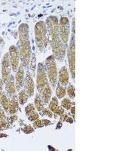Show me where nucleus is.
<instances>
[{
  "instance_id": "obj_10",
  "label": "nucleus",
  "mask_w": 113,
  "mask_h": 151,
  "mask_svg": "<svg viewBox=\"0 0 113 151\" xmlns=\"http://www.w3.org/2000/svg\"><path fill=\"white\" fill-rule=\"evenodd\" d=\"M24 86L26 90V93L29 95V97H32L34 94L35 86L34 82H33V77L31 75L30 72L29 70L26 71V76H25V79H24Z\"/></svg>"
},
{
  "instance_id": "obj_4",
  "label": "nucleus",
  "mask_w": 113,
  "mask_h": 151,
  "mask_svg": "<svg viewBox=\"0 0 113 151\" xmlns=\"http://www.w3.org/2000/svg\"><path fill=\"white\" fill-rule=\"evenodd\" d=\"M72 32L70 39V42L68 49V61L69 66V70L72 79H75V18L72 21Z\"/></svg>"
},
{
  "instance_id": "obj_38",
  "label": "nucleus",
  "mask_w": 113,
  "mask_h": 151,
  "mask_svg": "<svg viewBox=\"0 0 113 151\" xmlns=\"http://www.w3.org/2000/svg\"><path fill=\"white\" fill-rule=\"evenodd\" d=\"M7 137V134H2V133H0V137Z\"/></svg>"
},
{
  "instance_id": "obj_9",
  "label": "nucleus",
  "mask_w": 113,
  "mask_h": 151,
  "mask_svg": "<svg viewBox=\"0 0 113 151\" xmlns=\"http://www.w3.org/2000/svg\"><path fill=\"white\" fill-rule=\"evenodd\" d=\"M9 59L11 65L12 70L14 72H17V68L19 67V60H20V54L19 50L15 45H11L9 48Z\"/></svg>"
},
{
  "instance_id": "obj_23",
  "label": "nucleus",
  "mask_w": 113,
  "mask_h": 151,
  "mask_svg": "<svg viewBox=\"0 0 113 151\" xmlns=\"http://www.w3.org/2000/svg\"><path fill=\"white\" fill-rule=\"evenodd\" d=\"M36 111V106L33 104H28L27 106L25 107V112H26V116H29L30 115L31 113H33V112Z\"/></svg>"
},
{
  "instance_id": "obj_36",
  "label": "nucleus",
  "mask_w": 113,
  "mask_h": 151,
  "mask_svg": "<svg viewBox=\"0 0 113 151\" xmlns=\"http://www.w3.org/2000/svg\"><path fill=\"white\" fill-rule=\"evenodd\" d=\"M71 113H72V114L73 115V117L75 118V106H72V107H71Z\"/></svg>"
},
{
  "instance_id": "obj_29",
  "label": "nucleus",
  "mask_w": 113,
  "mask_h": 151,
  "mask_svg": "<svg viewBox=\"0 0 113 151\" xmlns=\"http://www.w3.org/2000/svg\"><path fill=\"white\" fill-rule=\"evenodd\" d=\"M23 132L25 133V134H30V133H33L34 132V129H33L32 126L30 125H26L23 129Z\"/></svg>"
},
{
  "instance_id": "obj_35",
  "label": "nucleus",
  "mask_w": 113,
  "mask_h": 151,
  "mask_svg": "<svg viewBox=\"0 0 113 151\" xmlns=\"http://www.w3.org/2000/svg\"><path fill=\"white\" fill-rule=\"evenodd\" d=\"M41 121H42L43 125H45V126H48V125H52L51 122L48 120V119H42V120H41Z\"/></svg>"
},
{
  "instance_id": "obj_14",
  "label": "nucleus",
  "mask_w": 113,
  "mask_h": 151,
  "mask_svg": "<svg viewBox=\"0 0 113 151\" xmlns=\"http://www.w3.org/2000/svg\"><path fill=\"white\" fill-rule=\"evenodd\" d=\"M52 91H51V88L50 87L49 83L45 86V87L44 88L43 91H41V93L40 94L41 95V98L42 100V101L44 102L45 104H48V102L50 101L51 100V97Z\"/></svg>"
},
{
  "instance_id": "obj_11",
  "label": "nucleus",
  "mask_w": 113,
  "mask_h": 151,
  "mask_svg": "<svg viewBox=\"0 0 113 151\" xmlns=\"http://www.w3.org/2000/svg\"><path fill=\"white\" fill-rule=\"evenodd\" d=\"M24 67L21 64H19V67L17 68V73L15 75V87L16 90L20 91V90L24 87Z\"/></svg>"
},
{
  "instance_id": "obj_15",
  "label": "nucleus",
  "mask_w": 113,
  "mask_h": 151,
  "mask_svg": "<svg viewBox=\"0 0 113 151\" xmlns=\"http://www.w3.org/2000/svg\"><path fill=\"white\" fill-rule=\"evenodd\" d=\"M18 99L16 94H14V96H12L11 99L9 100V113L11 115L17 113V110H18Z\"/></svg>"
},
{
  "instance_id": "obj_21",
  "label": "nucleus",
  "mask_w": 113,
  "mask_h": 151,
  "mask_svg": "<svg viewBox=\"0 0 113 151\" xmlns=\"http://www.w3.org/2000/svg\"><path fill=\"white\" fill-rule=\"evenodd\" d=\"M61 106L66 110H70L71 107H72V102L69 98H64L61 102Z\"/></svg>"
},
{
  "instance_id": "obj_7",
  "label": "nucleus",
  "mask_w": 113,
  "mask_h": 151,
  "mask_svg": "<svg viewBox=\"0 0 113 151\" xmlns=\"http://www.w3.org/2000/svg\"><path fill=\"white\" fill-rule=\"evenodd\" d=\"M69 21L68 17H61L59 21V34L64 45L67 47L69 37Z\"/></svg>"
},
{
  "instance_id": "obj_24",
  "label": "nucleus",
  "mask_w": 113,
  "mask_h": 151,
  "mask_svg": "<svg viewBox=\"0 0 113 151\" xmlns=\"http://www.w3.org/2000/svg\"><path fill=\"white\" fill-rule=\"evenodd\" d=\"M67 93H68L69 96L71 99H74L75 97V88L74 86L72 85H69L67 87Z\"/></svg>"
},
{
  "instance_id": "obj_25",
  "label": "nucleus",
  "mask_w": 113,
  "mask_h": 151,
  "mask_svg": "<svg viewBox=\"0 0 113 151\" xmlns=\"http://www.w3.org/2000/svg\"><path fill=\"white\" fill-rule=\"evenodd\" d=\"M39 113H36V111H34L31 113L29 116H28V119H29L30 122H34V121H36V119H39Z\"/></svg>"
},
{
  "instance_id": "obj_2",
  "label": "nucleus",
  "mask_w": 113,
  "mask_h": 151,
  "mask_svg": "<svg viewBox=\"0 0 113 151\" xmlns=\"http://www.w3.org/2000/svg\"><path fill=\"white\" fill-rule=\"evenodd\" d=\"M19 33V54L21 65L24 67H28L32 56V48L29 41V25L26 23L21 24L18 28Z\"/></svg>"
},
{
  "instance_id": "obj_3",
  "label": "nucleus",
  "mask_w": 113,
  "mask_h": 151,
  "mask_svg": "<svg viewBox=\"0 0 113 151\" xmlns=\"http://www.w3.org/2000/svg\"><path fill=\"white\" fill-rule=\"evenodd\" d=\"M35 39L37 48L40 52H44L45 48L48 46L49 39L48 36V29L46 24L42 21L36 23L35 26Z\"/></svg>"
},
{
  "instance_id": "obj_30",
  "label": "nucleus",
  "mask_w": 113,
  "mask_h": 151,
  "mask_svg": "<svg viewBox=\"0 0 113 151\" xmlns=\"http://www.w3.org/2000/svg\"><path fill=\"white\" fill-rule=\"evenodd\" d=\"M5 120H6V115H5V111L0 106V122H2V121Z\"/></svg>"
},
{
  "instance_id": "obj_39",
  "label": "nucleus",
  "mask_w": 113,
  "mask_h": 151,
  "mask_svg": "<svg viewBox=\"0 0 113 151\" xmlns=\"http://www.w3.org/2000/svg\"><path fill=\"white\" fill-rule=\"evenodd\" d=\"M61 126H62V122H61V121H60V122H58V126L56 127V129H60Z\"/></svg>"
},
{
  "instance_id": "obj_17",
  "label": "nucleus",
  "mask_w": 113,
  "mask_h": 151,
  "mask_svg": "<svg viewBox=\"0 0 113 151\" xmlns=\"http://www.w3.org/2000/svg\"><path fill=\"white\" fill-rule=\"evenodd\" d=\"M66 93H67V91H66V88L63 86H61L59 82H57V86H56V96H57V98L59 99H61L64 97H65Z\"/></svg>"
},
{
  "instance_id": "obj_26",
  "label": "nucleus",
  "mask_w": 113,
  "mask_h": 151,
  "mask_svg": "<svg viewBox=\"0 0 113 151\" xmlns=\"http://www.w3.org/2000/svg\"><path fill=\"white\" fill-rule=\"evenodd\" d=\"M40 113H41V116H48L50 118H51L53 116V112H51L50 110H48L45 107L40 112Z\"/></svg>"
},
{
  "instance_id": "obj_27",
  "label": "nucleus",
  "mask_w": 113,
  "mask_h": 151,
  "mask_svg": "<svg viewBox=\"0 0 113 151\" xmlns=\"http://www.w3.org/2000/svg\"><path fill=\"white\" fill-rule=\"evenodd\" d=\"M9 126H10V124L8 122L7 120L0 122V131H3L5 130V129H9Z\"/></svg>"
},
{
  "instance_id": "obj_1",
  "label": "nucleus",
  "mask_w": 113,
  "mask_h": 151,
  "mask_svg": "<svg viewBox=\"0 0 113 151\" xmlns=\"http://www.w3.org/2000/svg\"><path fill=\"white\" fill-rule=\"evenodd\" d=\"M46 27L49 42L52 48L53 56L56 60L62 62L66 56L67 46L64 45L59 34V21L56 16H50L46 19Z\"/></svg>"
},
{
  "instance_id": "obj_31",
  "label": "nucleus",
  "mask_w": 113,
  "mask_h": 151,
  "mask_svg": "<svg viewBox=\"0 0 113 151\" xmlns=\"http://www.w3.org/2000/svg\"><path fill=\"white\" fill-rule=\"evenodd\" d=\"M17 119H18L17 116V115H14V114H13V115H12L11 116L9 117V118L8 119L7 121H8V122H9V123L11 125V124H12V123H13V122H15L16 120H17Z\"/></svg>"
},
{
  "instance_id": "obj_33",
  "label": "nucleus",
  "mask_w": 113,
  "mask_h": 151,
  "mask_svg": "<svg viewBox=\"0 0 113 151\" xmlns=\"http://www.w3.org/2000/svg\"><path fill=\"white\" fill-rule=\"evenodd\" d=\"M67 118H68V115H67V114H66V113H64L63 115L60 116V121H61V122H66L67 119Z\"/></svg>"
},
{
  "instance_id": "obj_28",
  "label": "nucleus",
  "mask_w": 113,
  "mask_h": 151,
  "mask_svg": "<svg viewBox=\"0 0 113 151\" xmlns=\"http://www.w3.org/2000/svg\"><path fill=\"white\" fill-rule=\"evenodd\" d=\"M44 126V125H43L42 123V121L40 120V119H36V121H34V122H33V128L34 129H39V128H41Z\"/></svg>"
},
{
  "instance_id": "obj_22",
  "label": "nucleus",
  "mask_w": 113,
  "mask_h": 151,
  "mask_svg": "<svg viewBox=\"0 0 113 151\" xmlns=\"http://www.w3.org/2000/svg\"><path fill=\"white\" fill-rule=\"evenodd\" d=\"M30 68L32 70L33 75H35V72H36V58L35 54H32L31 56V60H30Z\"/></svg>"
},
{
  "instance_id": "obj_12",
  "label": "nucleus",
  "mask_w": 113,
  "mask_h": 151,
  "mask_svg": "<svg viewBox=\"0 0 113 151\" xmlns=\"http://www.w3.org/2000/svg\"><path fill=\"white\" fill-rule=\"evenodd\" d=\"M5 91H6V95L9 98H11L14 96L16 93V87H15V81H14V77L13 76L11 75L8 81L5 83Z\"/></svg>"
},
{
  "instance_id": "obj_32",
  "label": "nucleus",
  "mask_w": 113,
  "mask_h": 151,
  "mask_svg": "<svg viewBox=\"0 0 113 151\" xmlns=\"http://www.w3.org/2000/svg\"><path fill=\"white\" fill-rule=\"evenodd\" d=\"M54 113H56V115H58V116L63 115L64 113H65L64 107H62V106H59L58 108H57V110H56V112H55Z\"/></svg>"
},
{
  "instance_id": "obj_13",
  "label": "nucleus",
  "mask_w": 113,
  "mask_h": 151,
  "mask_svg": "<svg viewBox=\"0 0 113 151\" xmlns=\"http://www.w3.org/2000/svg\"><path fill=\"white\" fill-rule=\"evenodd\" d=\"M59 83L64 87H67L69 84V73L66 67H63L59 70Z\"/></svg>"
},
{
  "instance_id": "obj_20",
  "label": "nucleus",
  "mask_w": 113,
  "mask_h": 151,
  "mask_svg": "<svg viewBox=\"0 0 113 151\" xmlns=\"http://www.w3.org/2000/svg\"><path fill=\"white\" fill-rule=\"evenodd\" d=\"M59 107L58 100L56 97H53L51 100H50L49 101V110L53 113H55L57 108Z\"/></svg>"
},
{
  "instance_id": "obj_5",
  "label": "nucleus",
  "mask_w": 113,
  "mask_h": 151,
  "mask_svg": "<svg viewBox=\"0 0 113 151\" xmlns=\"http://www.w3.org/2000/svg\"><path fill=\"white\" fill-rule=\"evenodd\" d=\"M56 59L53 55L48 57L45 60V68H46L47 76L49 79L50 84L54 88L57 83V70H56Z\"/></svg>"
},
{
  "instance_id": "obj_37",
  "label": "nucleus",
  "mask_w": 113,
  "mask_h": 151,
  "mask_svg": "<svg viewBox=\"0 0 113 151\" xmlns=\"http://www.w3.org/2000/svg\"><path fill=\"white\" fill-rule=\"evenodd\" d=\"M67 122H69V123H73V119H72V118H71V117H68L67 119Z\"/></svg>"
},
{
  "instance_id": "obj_6",
  "label": "nucleus",
  "mask_w": 113,
  "mask_h": 151,
  "mask_svg": "<svg viewBox=\"0 0 113 151\" xmlns=\"http://www.w3.org/2000/svg\"><path fill=\"white\" fill-rule=\"evenodd\" d=\"M48 83V80L45 66L42 63H39L37 67V76H36V88L39 94H41L44 88Z\"/></svg>"
},
{
  "instance_id": "obj_16",
  "label": "nucleus",
  "mask_w": 113,
  "mask_h": 151,
  "mask_svg": "<svg viewBox=\"0 0 113 151\" xmlns=\"http://www.w3.org/2000/svg\"><path fill=\"white\" fill-rule=\"evenodd\" d=\"M0 104H1V106H2V108L4 109V110L7 112V113H9V100L8 99V96L6 95V93H2V96L0 98Z\"/></svg>"
},
{
  "instance_id": "obj_18",
  "label": "nucleus",
  "mask_w": 113,
  "mask_h": 151,
  "mask_svg": "<svg viewBox=\"0 0 113 151\" xmlns=\"http://www.w3.org/2000/svg\"><path fill=\"white\" fill-rule=\"evenodd\" d=\"M35 106H36V108L37 109L38 111L39 112H41L43 109L45 108V106H44V104H43L40 94H36V98H35Z\"/></svg>"
},
{
  "instance_id": "obj_19",
  "label": "nucleus",
  "mask_w": 113,
  "mask_h": 151,
  "mask_svg": "<svg viewBox=\"0 0 113 151\" xmlns=\"http://www.w3.org/2000/svg\"><path fill=\"white\" fill-rule=\"evenodd\" d=\"M28 98H29V95L27 94V93H26V90L25 89L21 90V91L19 92L18 101L21 105H24L26 103Z\"/></svg>"
},
{
  "instance_id": "obj_8",
  "label": "nucleus",
  "mask_w": 113,
  "mask_h": 151,
  "mask_svg": "<svg viewBox=\"0 0 113 151\" xmlns=\"http://www.w3.org/2000/svg\"><path fill=\"white\" fill-rule=\"evenodd\" d=\"M11 72V65L9 59V54L5 53L2 60V77L3 83H5L9 79Z\"/></svg>"
},
{
  "instance_id": "obj_34",
  "label": "nucleus",
  "mask_w": 113,
  "mask_h": 151,
  "mask_svg": "<svg viewBox=\"0 0 113 151\" xmlns=\"http://www.w3.org/2000/svg\"><path fill=\"white\" fill-rule=\"evenodd\" d=\"M3 81L2 79H0V98L2 96V93H3Z\"/></svg>"
}]
</instances>
